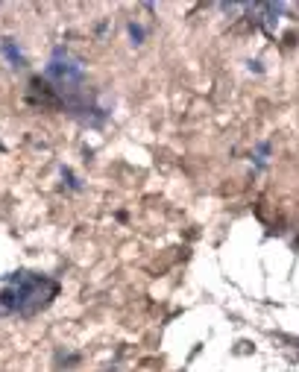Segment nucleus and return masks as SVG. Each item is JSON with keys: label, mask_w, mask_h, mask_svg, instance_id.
I'll return each instance as SVG.
<instances>
[{"label": "nucleus", "mask_w": 299, "mask_h": 372, "mask_svg": "<svg viewBox=\"0 0 299 372\" xmlns=\"http://www.w3.org/2000/svg\"><path fill=\"white\" fill-rule=\"evenodd\" d=\"M47 73L53 76V79H59L62 85H73V82H79L83 79V70H79V65H73V62H62L59 56L50 62V68H47Z\"/></svg>", "instance_id": "1"}, {"label": "nucleus", "mask_w": 299, "mask_h": 372, "mask_svg": "<svg viewBox=\"0 0 299 372\" xmlns=\"http://www.w3.org/2000/svg\"><path fill=\"white\" fill-rule=\"evenodd\" d=\"M3 50H6V53H9V59H12L15 65H18V68H21V65H24V59H21V53H15L12 50V44H9V41H6V44H3Z\"/></svg>", "instance_id": "2"}, {"label": "nucleus", "mask_w": 299, "mask_h": 372, "mask_svg": "<svg viewBox=\"0 0 299 372\" xmlns=\"http://www.w3.org/2000/svg\"><path fill=\"white\" fill-rule=\"evenodd\" d=\"M285 41H287V44H296V33H293V30H290V33L285 35Z\"/></svg>", "instance_id": "4"}, {"label": "nucleus", "mask_w": 299, "mask_h": 372, "mask_svg": "<svg viewBox=\"0 0 299 372\" xmlns=\"http://www.w3.org/2000/svg\"><path fill=\"white\" fill-rule=\"evenodd\" d=\"M129 33H132V38H135V44L144 38V33H141V26H135V23H129Z\"/></svg>", "instance_id": "3"}]
</instances>
